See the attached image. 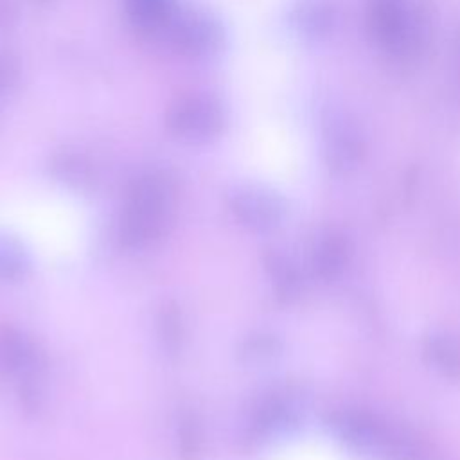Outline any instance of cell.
I'll return each mask as SVG.
<instances>
[{"instance_id":"16","label":"cell","mask_w":460,"mask_h":460,"mask_svg":"<svg viewBox=\"0 0 460 460\" xmlns=\"http://www.w3.org/2000/svg\"><path fill=\"white\" fill-rule=\"evenodd\" d=\"M201 447V433L192 417L183 419L180 428V451L185 460H194Z\"/></svg>"},{"instance_id":"2","label":"cell","mask_w":460,"mask_h":460,"mask_svg":"<svg viewBox=\"0 0 460 460\" xmlns=\"http://www.w3.org/2000/svg\"><path fill=\"white\" fill-rule=\"evenodd\" d=\"M172 205V180L164 172L142 174L128 192L120 217V243L128 248H142L156 241L165 232Z\"/></svg>"},{"instance_id":"6","label":"cell","mask_w":460,"mask_h":460,"mask_svg":"<svg viewBox=\"0 0 460 460\" xmlns=\"http://www.w3.org/2000/svg\"><path fill=\"white\" fill-rule=\"evenodd\" d=\"M172 45L185 56L205 58L214 54L223 43L219 22L201 11H185L169 20Z\"/></svg>"},{"instance_id":"15","label":"cell","mask_w":460,"mask_h":460,"mask_svg":"<svg viewBox=\"0 0 460 460\" xmlns=\"http://www.w3.org/2000/svg\"><path fill=\"white\" fill-rule=\"evenodd\" d=\"M52 171L61 181H65L72 187H77V189L84 187L92 181L90 164L79 155L63 153V155L56 156L54 164H52Z\"/></svg>"},{"instance_id":"11","label":"cell","mask_w":460,"mask_h":460,"mask_svg":"<svg viewBox=\"0 0 460 460\" xmlns=\"http://www.w3.org/2000/svg\"><path fill=\"white\" fill-rule=\"evenodd\" d=\"M296 419V410L286 397H270L262 401L255 413V429L259 433H271L288 428Z\"/></svg>"},{"instance_id":"8","label":"cell","mask_w":460,"mask_h":460,"mask_svg":"<svg viewBox=\"0 0 460 460\" xmlns=\"http://www.w3.org/2000/svg\"><path fill=\"white\" fill-rule=\"evenodd\" d=\"M338 5L334 0H296L289 9V23L307 41L329 38L338 25Z\"/></svg>"},{"instance_id":"10","label":"cell","mask_w":460,"mask_h":460,"mask_svg":"<svg viewBox=\"0 0 460 460\" xmlns=\"http://www.w3.org/2000/svg\"><path fill=\"white\" fill-rule=\"evenodd\" d=\"M347 257H349L347 239L341 234L327 232L316 241L313 250L314 271L323 279H332L343 270Z\"/></svg>"},{"instance_id":"7","label":"cell","mask_w":460,"mask_h":460,"mask_svg":"<svg viewBox=\"0 0 460 460\" xmlns=\"http://www.w3.org/2000/svg\"><path fill=\"white\" fill-rule=\"evenodd\" d=\"M332 428L336 435L352 449L361 453H386L390 433L365 411L341 410L332 417Z\"/></svg>"},{"instance_id":"4","label":"cell","mask_w":460,"mask_h":460,"mask_svg":"<svg viewBox=\"0 0 460 460\" xmlns=\"http://www.w3.org/2000/svg\"><path fill=\"white\" fill-rule=\"evenodd\" d=\"M167 128L183 142H210L225 128V110L214 97L187 95L167 111Z\"/></svg>"},{"instance_id":"13","label":"cell","mask_w":460,"mask_h":460,"mask_svg":"<svg viewBox=\"0 0 460 460\" xmlns=\"http://www.w3.org/2000/svg\"><path fill=\"white\" fill-rule=\"evenodd\" d=\"M426 354L429 361L446 376H460V347L453 338L446 334L429 336L426 341Z\"/></svg>"},{"instance_id":"14","label":"cell","mask_w":460,"mask_h":460,"mask_svg":"<svg viewBox=\"0 0 460 460\" xmlns=\"http://www.w3.org/2000/svg\"><path fill=\"white\" fill-rule=\"evenodd\" d=\"M29 268V257L25 248L16 237L0 235V279L16 280L25 275Z\"/></svg>"},{"instance_id":"12","label":"cell","mask_w":460,"mask_h":460,"mask_svg":"<svg viewBox=\"0 0 460 460\" xmlns=\"http://www.w3.org/2000/svg\"><path fill=\"white\" fill-rule=\"evenodd\" d=\"M266 268L270 271L271 282L275 286V291L282 298H293L300 291V275L298 270L293 266V262L277 252H271L266 257Z\"/></svg>"},{"instance_id":"17","label":"cell","mask_w":460,"mask_h":460,"mask_svg":"<svg viewBox=\"0 0 460 460\" xmlns=\"http://www.w3.org/2000/svg\"><path fill=\"white\" fill-rule=\"evenodd\" d=\"M162 334H164V340L171 347L180 341L181 325H180V316H178V313L174 309L164 311V316H162Z\"/></svg>"},{"instance_id":"5","label":"cell","mask_w":460,"mask_h":460,"mask_svg":"<svg viewBox=\"0 0 460 460\" xmlns=\"http://www.w3.org/2000/svg\"><path fill=\"white\" fill-rule=\"evenodd\" d=\"M230 208L244 226L257 232L277 228L286 216L282 196L261 185L237 187L230 194Z\"/></svg>"},{"instance_id":"9","label":"cell","mask_w":460,"mask_h":460,"mask_svg":"<svg viewBox=\"0 0 460 460\" xmlns=\"http://www.w3.org/2000/svg\"><path fill=\"white\" fill-rule=\"evenodd\" d=\"M0 361L14 374H32L40 363V354L34 343L16 327H0Z\"/></svg>"},{"instance_id":"3","label":"cell","mask_w":460,"mask_h":460,"mask_svg":"<svg viewBox=\"0 0 460 460\" xmlns=\"http://www.w3.org/2000/svg\"><path fill=\"white\" fill-rule=\"evenodd\" d=\"M322 149L327 167L336 174L354 171L365 156V135L358 120L341 108L322 113Z\"/></svg>"},{"instance_id":"1","label":"cell","mask_w":460,"mask_h":460,"mask_svg":"<svg viewBox=\"0 0 460 460\" xmlns=\"http://www.w3.org/2000/svg\"><path fill=\"white\" fill-rule=\"evenodd\" d=\"M367 25L372 40L397 63L417 61L429 45V11L417 0H368Z\"/></svg>"}]
</instances>
